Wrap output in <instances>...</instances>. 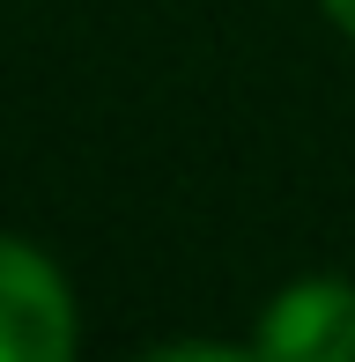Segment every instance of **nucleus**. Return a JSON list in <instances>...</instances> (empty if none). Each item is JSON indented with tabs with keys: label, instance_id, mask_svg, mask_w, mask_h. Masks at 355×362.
Masks as SVG:
<instances>
[{
	"label": "nucleus",
	"instance_id": "obj_1",
	"mask_svg": "<svg viewBox=\"0 0 355 362\" xmlns=\"http://www.w3.org/2000/svg\"><path fill=\"white\" fill-rule=\"evenodd\" d=\"M74 303L30 244L0 237V362H67Z\"/></svg>",
	"mask_w": 355,
	"mask_h": 362
},
{
	"label": "nucleus",
	"instance_id": "obj_2",
	"mask_svg": "<svg viewBox=\"0 0 355 362\" xmlns=\"http://www.w3.org/2000/svg\"><path fill=\"white\" fill-rule=\"evenodd\" d=\"M267 362H348L355 355V288L348 281H303L274 296L260 325Z\"/></svg>",
	"mask_w": 355,
	"mask_h": 362
},
{
	"label": "nucleus",
	"instance_id": "obj_3",
	"mask_svg": "<svg viewBox=\"0 0 355 362\" xmlns=\"http://www.w3.org/2000/svg\"><path fill=\"white\" fill-rule=\"evenodd\" d=\"M326 15H333L341 30H348V37H355V0H326Z\"/></svg>",
	"mask_w": 355,
	"mask_h": 362
}]
</instances>
